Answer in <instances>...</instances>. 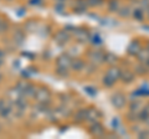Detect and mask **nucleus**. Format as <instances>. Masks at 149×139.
I'll return each instance as SVG.
<instances>
[{
	"instance_id": "obj_15",
	"label": "nucleus",
	"mask_w": 149,
	"mask_h": 139,
	"mask_svg": "<svg viewBox=\"0 0 149 139\" xmlns=\"http://www.w3.org/2000/svg\"><path fill=\"white\" fill-rule=\"evenodd\" d=\"M133 14V17L138 21H143L144 20V14H146V11H144V9L142 8H134V10L132 11Z\"/></svg>"
},
{
	"instance_id": "obj_12",
	"label": "nucleus",
	"mask_w": 149,
	"mask_h": 139,
	"mask_svg": "<svg viewBox=\"0 0 149 139\" xmlns=\"http://www.w3.org/2000/svg\"><path fill=\"white\" fill-rule=\"evenodd\" d=\"M120 70L118 68V67H111L108 71L106 72V75L107 76H109L112 80H114V81H117V80H119L120 78Z\"/></svg>"
},
{
	"instance_id": "obj_38",
	"label": "nucleus",
	"mask_w": 149,
	"mask_h": 139,
	"mask_svg": "<svg viewBox=\"0 0 149 139\" xmlns=\"http://www.w3.org/2000/svg\"><path fill=\"white\" fill-rule=\"evenodd\" d=\"M15 66H16V67H19V66H20V61H19V60H17L16 62H14V67H15Z\"/></svg>"
},
{
	"instance_id": "obj_17",
	"label": "nucleus",
	"mask_w": 149,
	"mask_h": 139,
	"mask_svg": "<svg viewBox=\"0 0 149 139\" xmlns=\"http://www.w3.org/2000/svg\"><path fill=\"white\" fill-rule=\"evenodd\" d=\"M55 73L60 77H68L70 76V72H68V68L67 67H60V66H56V70H55Z\"/></svg>"
},
{
	"instance_id": "obj_5",
	"label": "nucleus",
	"mask_w": 149,
	"mask_h": 139,
	"mask_svg": "<svg viewBox=\"0 0 149 139\" xmlns=\"http://www.w3.org/2000/svg\"><path fill=\"white\" fill-rule=\"evenodd\" d=\"M55 42L60 45V46H62L65 44H67L68 42V40H70V35H68V32L66 30H60L57 31L55 34Z\"/></svg>"
},
{
	"instance_id": "obj_7",
	"label": "nucleus",
	"mask_w": 149,
	"mask_h": 139,
	"mask_svg": "<svg viewBox=\"0 0 149 139\" xmlns=\"http://www.w3.org/2000/svg\"><path fill=\"white\" fill-rule=\"evenodd\" d=\"M90 134L93 137H103L104 136V128L100 122H95L91 123V128H90Z\"/></svg>"
},
{
	"instance_id": "obj_8",
	"label": "nucleus",
	"mask_w": 149,
	"mask_h": 139,
	"mask_svg": "<svg viewBox=\"0 0 149 139\" xmlns=\"http://www.w3.org/2000/svg\"><path fill=\"white\" fill-rule=\"evenodd\" d=\"M13 42L15 46H21L25 42V32L22 29H16L13 34Z\"/></svg>"
},
{
	"instance_id": "obj_31",
	"label": "nucleus",
	"mask_w": 149,
	"mask_h": 139,
	"mask_svg": "<svg viewBox=\"0 0 149 139\" xmlns=\"http://www.w3.org/2000/svg\"><path fill=\"white\" fill-rule=\"evenodd\" d=\"M141 106V102H136V103H132L130 104V112H137L139 109L138 107Z\"/></svg>"
},
{
	"instance_id": "obj_36",
	"label": "nucleus",
	"mask_w": 149,
	"mask_h": 139,
	"mask_svg": "<svg viewBox=\"0 0 149 139\" xmlns=\"http://www.w3.org/2000/svg\"><path fill=\"white\" fill-rule=\"evenodd\" d=\"M5 106H6V101L5 99H0V112L5 108Z\"/></svg>"
},
{
	"instance_id": "obj_2",
	"label": "nucleus",
	"mask_w": 149,
	"mask_h": 139,
	"mask_svg": "<svg viewBox=\"0 0 149 139\" xmlns=\"http://www.w3.org/2000/svg\"><path fill=\"white\" fill-rule=\"evenodd\" d=\"M87 57L90 58V61L95 65H100L104 62V52H102L98 49H93L87 54Z\"/></svg>"
},
{
	"instance_id": "obj_4",
	"label": "nucleus",
	"mask_w": 149,
	"mask_h": 139,
	"mask_svg": "<svg viewBox=\"0 0 149 139\" xmlns=\"http://www.w3.org/2000/svg\"><path fill=\"white\" fill-rule=\"evenodd\" d=\"M73 35H74V38H76V40L80 41V42H82V44H86L87 41L91 40L90 32H88L87 30H85V29H78V27H76V30L73 31Z\"/></svg>"
},
{
	"instance_id": "obj_33",
	"label": "nucleus",
	"mask_w": 149,
	"mask_h": 139,
	"mask_svg": "<svg viewBox=\"0 0 149 139\" xmlns=\"http://www.w3.org/2000/svg\"><path fill=\"white\" fill-rule=\"evenodd\" d=\"M25 14H26L25 8H19V10H16V15L17 16H24Z\"/></svg>"
},
{
	"instance_id": "obj_10",
	"label": "nucleus",
	"mask_w": 149,
	"mask_h": 139,
	"mask_svg": "<svg viewBox=\"0 0 149 139\" xmlns=\"http://www.w3.org/2000/svg\"><path fill=\"white\" fill-rule=\"evenodd\" d=\"M98 118H100V113L97 112V109H95V108H87V117H86V120H87L88 123L98 122Z\"/></svg>"
},
{
	"instance_id": "obj_16",
	"label": "nucleus",
	"mask_w": 149,
	"mask_h": 139,
	"mask_svg": "<svg viewBox=\"0 0 149 139\" xmlns=\"http://www.w3.org/2000/svg\"><path fill=\"white\" fill-rule=\"evenodd\" d=\"M35 93H36V87L34 86V85H27L26 86V88L22 91V96H25V97H34L35 96Z\"/></svg>"
},
{
	"instance_id": "obj_32",
	"label": "nucleus",
	"mask_w": 149,
	"mask_h": 139,
	"mask_svg": "<svg viewBox=\"0 0 149 139\" xmlns=\"http://www.w3.org/2000/svg\"><path fill=\"white\" fill-rule=\"evenodd\" d=\"M42 3V0H29V5H32V6H37Z\"/></svg>"
},
{
	"instance_id": "obj_27",
	"label": "nucleus",
	"mask_w": 149,
	"mask_h": 139,
	"mask_svg": "<svg viewBox=\"0 0 149 139\" xmlns=\"http://www.w3.org/2000/svg\"><path fill=\"white\" fill-rule=\"evenodd\" d=\"M11 112H13V108L10 107V106H5V108L0 112V115H1L3 118H8L9 115L11 114Z\"/></svg>"
},
{
	"instance_id": "obj_13",
	"label": "nucleus",
	"mask_w": 149,
	"mask_h": 139,
	"mask_svg": "<svg viewBox=\"0 0 149 139\" xmlns=\"http://www.w3.org/2000/svg\"><path fill=\"white\" fill-rule=\"evenodd\" d=\"M128 54L134 56V55H138V52H141V45H139L138 41H133L130 42V45L128 46Z\"/></svg>"
},
{
	"instance_id": "obj_42",
	"label": "nucleus",
	"mask_w": 149,
	"mask_h": 139,
	"mask_svg": "<svg viewBox=\"0 0 149 139\" xmlns=\"http://www.w3.org/2000/svg\"><path fill=\"white\" fill-rule=\"evenodd\" d=\"M3 131V127H1V124H0V132H1Z\"/></svg>"
},
{
	"instance_id": "obj_23",
	"label": "nucleus",
	"mask_w": 149,
	"mask_h": 139,
	"mask_svg": "<svg viewBox=\"0 0 149 139\" xmlns=\"http://www.w3.org/2000/svg\"><path fill=\"white\" fill-rule=\"evenodd\" d=\"M116 61H117V57H116V55H113V54H111V52H107V54H104V62H107V63H114Z\"/></svg>"
},
{
	"instance_id": "obj_43",
	"label": "nucleus",
	"mask_w": 149,
	"mask_h": 139,
	"mask_svg": "<svg viewBox=\"0 0 149 139\" xmlns=\"http://www.w3.org/2000/svg\"><path fill=\"white\" fill-rule=\"evenodd\" d=\"M5 1H13V0H5Z\"/></svg>"
},
{
	"instance_id": "obj_22",
	"label": "nucleus",
	"mask_w": 149,
	"mask_h": 139,
	"mask_svg": "<svg viewBox=\"0 0 149 139\" xmlns=\"http://www.w3.org/2000/svg\"><path fill=\"white\" fill-rule=\"evenodd\" d=\"M8 29H9V22L5 19L0 17V35L5 34V32L8 31Z\"/></svg>"
},
{
	"instance_id": "obj_11",
	"label": "nucleus",
	"mask_w": 149,
	"mask_h": 139,
	"mask_svg": "<svg viewBox=\"0 0 149 139\" xmlns=\"http://www.w3.org/2000/svg\"><path fill=\"white\" fill-rule=\"evenodd\" d=\"M86 117H87V108H81L74 113L73 120H74V123H81L83 120H86Z\"/></svg>"
},
{
	"instance_id": "obj_20",
	"label": "nucleus",
	"mask_w": 149,
	"mask_h": 139,
	"mask_svg": "<svg viewBox=\"0 0 149 139\" xmlns=\"http://www.w3.org/2000/svg\"><path fill=\"white\" fill-rule=\"evenodd\" d=\"M36 26H37V24H36L35 20H32V19L31 20H27L25 22V25H24V30L27 31V32H31V31H34L36 29Z\"/></svg>"
},
{
	"instance_id": "obj_6",
	"label": "nucleus",
	"mask_w": 149,
	"mask_h": 139,
	"mask_svg": "<svg viewBox=\"0 0 149 139\" xmlns=\"http://www.w3.org/2000/svg\"><path fill=\"white\" fill-rule=\"evenodd\" d=\"M71 62H72V57L68 54H63L56 58V66L60 67H71Z\"/></svg>"
},
{
	"instance_id": "obj_21",
	"label": "nucleus",
	"mask_w": 149,
	"mask_h": 139,
	"mask_svg": "<svg viewBox=\"0 0 149 139\" xmlns=\"http://www.w3.org/2000/svg\"><path fill=\"white\" fill-rule=\"evenodd\" d=\"M83 91L90 97H96V95H97V88L95 86H85L83 87Z\"/></svg>"
},
{
	"instance_id": "obj_24",
	"label": "nucleus",
	"mask_w": 149,
	"mask_h": 139,
	"mask_svg": "<svg viewBox=\"0 0 149 139\" xmlns=\"http://www.w3.org/2000/svg\"><path fill=\"white\" fill-rule=\"evenodd\" d=\"M58 113H61V115H65V117H67V115H70V112H71V111H70V108L68 107H66V106H60V107L56 109Z\"/></svg>"
},
{
	"instance_id": "obj_40",
	"label": "nucleus",
	"mask_w": 149,
	"mask_h": 139,
	"mask_svg": "<svg viewBox=\"0 0 149 139\" xmlns=\"http://www.w3.org/2000/svg\"><path fill=\"white\" fill-rule=\"evenodd\" d=\"M3 63H4V58H0V66H1Z\"/></svg>"
},
{
	"instance_id": "obj_26",
	"label": "nucleus",
	"mask_w": 149,
	"mask_h": 139,
	"mask_svg": "<svg viewBox=\"0 0 149 139\" xmlns=\"http://www.w3.org/2000/svg\"><path fill=\"white\" fill-rule=\"evenodd\" d=\"M102 82H103V85L107 86V87H112V86H113L114 83H116L114 80H112V78H111L109 76H107V75L103 76V80H102Z\"/></svg>"
},
{
	"instance_id": "obj_39",
	"label": "nucleus",
	"mask_w": 149,
	"mask_h": 139,
	"mask_svg": "<svg viewBox=\"0 0 149 139\" xmlns=\"http://www.w3.org/2000/svg\"><path fill=\"white\" fill-rule=\"evenodd\" d=\"M3 78H4V75H3V73H1V72H0V82H1V81H3Z\"/></svg>"
},
{
	"instance_id": "obj_19",
	"label": "nucleus",
	"mask_w": 149,
	"mask_h": 139,
	"mask_svg": "<svg viewBox=\"0 0 149 139\" xmlns=\"http://www.w3.org/2000/svg\"><path fill=\"white\" fill-rule=\"evenodd\" d=\"M119 1L118 0H109L108 1V11L109 13H117L119 10Z\"/></svg>"
},
{
	"instance_id": "obj_41",
	"label": "nucleus",
	"mask_w": 149,
	"mask_h": 139,
	"mask_svg": "<svg viewBox=\"0 0 149 139\" xmlns=\"http://www.w3.org/2000/svg\"><path fill=\"white\" fill-rule=\"evenodd\" d=\"M56 1H57V3H63L65 0H56Z\"/></svg>"
},
{
	"instance_id": "obj_25",
	"label": "nucleus",
	"mask_w": 149,
	"mask_h": 139,
	"mask_svg": "<svg viewBox=\"0 0 149 139\" xmlns=\"http://www.w3.org/2000/svg\"><path fill=\"white\" fill-rule=\"evenodd\" d=\"M90 41H91V42L95 45V46H100L102 42H103V40L101 39V36H100V35H97V34H96V35H93V36H91V40H90Z\"/></svg>"
},
{
	"instance_id": "obj_29",
	"label": "nucleus",
	"mask_w": 149,
	"mask_h": 139,
	"mask_svg": "<svg viewBox=\"0 0 149 139\" xmlns=\"http://www.w3.org/2000/svg\"><path fill=\"white\" fill-rule=\"evenodd\" d=\"M63 9H65V4L63 3H57L55 5V11L58 14H63Z\"/></svg>"
},
{
	"instance_id": "obj_9",
	"label": "nucleus",
	"mask_w": 149,
	"mask_h": 139,
	"mask_svg": "<svg viewBox=\"0 0 149 139\" xmlns=\"http://www.w3.org/2000/svg\"><path fill=\"white\" fill-rule=\"evenodd\" d=\"M86 63L81 58H72V62H71V68L73 70V71H76V72H81L83 71V70H86Z\"/></svg>"
},
{
	"instance_id": "obj_37",
	"label": "nucleus",
	"mask_w": 149,
	"mask_h": 139,
	"mask_svg": "<svg viewBox=\"0 0 149 139\" xmlns=\"http://www.w3.org/2000/svg\"><path fill=\"white\" fill-rule=\"evenodd\" d=\"M4 56H5V52H4V51L0 49V58H4Z\"/></svg>"
},
{
	"instance_id": "obj_35",
	"label": "nucleus",
	"mask_w": 149,
	"mask_h": 139,
	"mask_svg": "<svg viewBox=\"0 0 149 139\" xmlns=\"http://www.w3.org/2000/svg\"><path fill=\"white\" fill-rule=\"evenodd\" d=\"M112 126H113V128H114V129H118L117 127L119 126V120H118V118H117V117H116L113 120H112Z\"/></svg>"
},
{
	"instance_id": "obj_30",
	"label": "nucleus",
	"mask_w": 149,
	"mask_h": 139,
	"mask_svg": "<svg viewBox=\"0 0 149 139\" xmlns=\"http://www.w3.org/2000/svg\"><path fill=\"white\" fill-rule=\"evenodd\" d=\"M86 8L87 6H74L73 8V13H76V14H83L86 11Z\"/></svg>"
},
{
	"instance_id": "obj_3",
	"label": "nucleus",
	"mask_w": 149,
	"mask_h": 139,
	"mask_svg": "<svg viewBox=\"0 0 149 139\" xmlns=\"http://www.w3.org/2000/svg\"><path fill=\"white\" fill-rule=\"evenodd\" d=\"M111 102H112V104H113L117 109H122L125 106V102H127V99H125V96L123 93H120V92H116L114 95H112Z\"/></svg>"
},
{
	"instance_id": "obj_14",
	"label": "nucleus",
	"mask_w": 149,
	"mask_h": 139,
	"mask_svg": "<svg viewBox=\"0 0 149 139\" xmlns=\"http://www.w3.org/2000/svg\"><path fill=\"white\" fill-rule=\"evenodd\" d=\"M120 80H122L124 83H130L134 81V75L128 70H125L124 72H120Z\"/></svg>"
},
{
	"instance_id": "obj_28",
	"label": "nucleus",
	"mask_w": 149,
	"mask_h": 139,
	"mask_svg": "<svg viewBox=\"0 0 149 139\" xmlns=\"http://www.w3.org/2000/svg\"><path fill=\"white\" fill-rule=\"evenodd\" d=\"M104 0H87L88 6H100L103 4Z\"/></svg>"
},
{
	"instance_id": "obj_34",
	"label": "nucleus",
	"mask_w": 149,
	"mask_h": 139,
	"mask_svg": "<svg viewBox=\"0 0 149 139\" xmlns=\"http://www.w3.org/2000/svg\"><path fill=\"white\" fill-rule=\"evenodd\" d=\"M136 71H137V73H139V75H142V73L146 72V66H138L136 68Z\"/></svg>"
},
{
	"instance_id": "obj_18",
	"label": "nucleus",
	"mask_w": 149,
	"mask_h": 139,
	"mask_svg": "<svg viewBox=\"0 0 149 139\" xmlns=\"http://www.w3.org/2000/svg\"><path fill=\"white\" fill-rule=\"evenodd\" d=\"M117 13L120 17H129L132 15V9L129 6H122V8H119V10Z\"/></svg>"
},
{
	"instance_id": "obj_1",
	"label": "nucleus",
	"mask_w": 149,
	"mask_h": 139,
	"mask_svg": "<svg viewBox=\"0 0 149 139\" xmlns=\"http://www.w3.org/2000/svg\"><path fill=\"white\" fill-rule=\"evenodd\" d=\"M34 97L37 102H40V103H47L49 104L51 102V93L47 88H45V87L36 90V93Z\"/></svg>"
}]
</instances>
